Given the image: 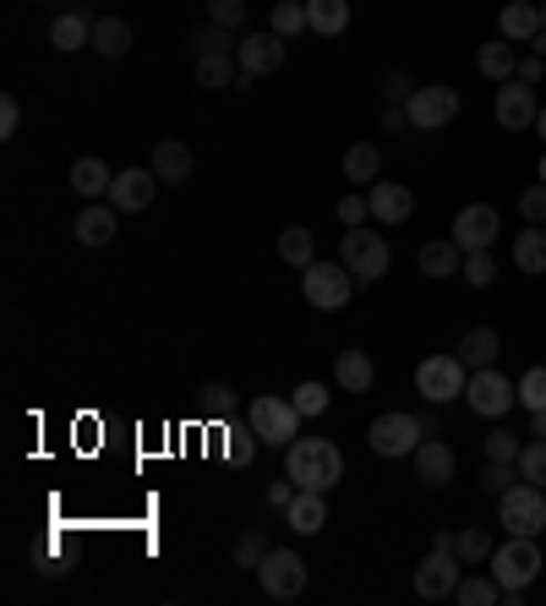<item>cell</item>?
I'll return each instance as SVG.
<instances>
[{
	"label": "cell",
	"instance_id": "obj_37",
	"mask_svg": "<svg viewBox=\"0 0 546 606\" xmlns=\"http://www.w3.org/2000/svg\"><path fill=\"white\" fill-rule=\"evenodd\" d=\"M454 602H459V606H497V602H503V585H497V579H481V574H471V579H459Z\"/></svg>",
	"mask_w": 546,
	"mask_h": 606
},
{
	"label": "cell",
	"instance_id": "obj_12",
	"mask_svg": "<svg viewBox=\"0 0 546 606\" xmlns=\"http://www.w3.org/2000/svg\"><path fill=\"white\" fill-rule=\"evenodd\" d=\"M492 115H497V127H503V132H530V127H536V115H542L536 88H530V82H519V77H508V82L497 88V99H492Z\"/></svg>",
	"mask_w": 546,
	"mask_h": 606
},
{
	"label": "cell",
	"instance_id": "obj_14",
	"mask_svg": "<svg viewBox=\"0 0 546 606\" xmlns=\"http://www.w3.org/2000/svg\"><path fill=\"white\" fill-rule=\"evenodd\" d=\"M497 230H503V219H497V208L492 202H471V208H459L454 213V241H459V252H486L492 241H497Z\"/></svg>",
	"mask_w": 546,
	"mask_h": 606
},
{
	"label": "cell",
	"instance_id": "obj_19",
	"mask_svg": "<svg viewBox=\"0 0 546 606\" xmlns=\"http://www.w3.org/2000/svg\"><path fill=\"white\" fill-rule=\"evenodd\" d=\"M366 202H372V219H383V224H410V213H415V192L400 181H372Z\"/></svg>",
	"mask_w": 546,
	"mask_h": 606
},
{
	"label": "cell",
	"instance_id": "obj_47",
	"mask_svg": "<svg viewBox=\"0 0 546 606\" xmlns=\"http://www.w3.org/2000/svg\"><path fill=\"white\" fill-rule=\"evenodd\" d=\"M514 471H519V465H492V459H486V471L476 475V481H481V492H492V497H503V492L514 486Z\"/></svg>",
	"mask_w": 546,
	"mask_h": 606
},
{
	"label": "cell",
	"instance_id": "obj_54",
	"mask_svg": "<svg viewBox=\"0 0 546 606\" xmlns=\"http://www.w3.org/2000/svg\"><path fill=\"white\" fill-rule=\"evenodd\" d=\"M290 497H295V481H273V486H269L273 508H290Z\"/></svg>",
	"mask_w": 546,
	"mask_h": 606
},
{
	"label": "cell",
	"instance_id": "obj_6",
	"mask_svg": "<svg viewBox=\"0 0 546 606\" xmlns=\"http://www.w3.org/2000/svg\"><path fill=\"white\" fill-rule=\"evenodd\" d=\"M465 383H471V366L454 355H426L415 366V394L426 404H448V400H465Z\"/></svg>",
	"mask_w": 546,
	"mask_h": 606
},
{
	"label": "cell",
	"instance_id": "obj_32",
	"mask_svg": "<svg viewBox=\"0 0 546 606\" xmlns=\"http://www.w3.org/2000/svg\"><path fill=\"white\" fill-rule=\"evenodd\" d=\"M514 269L519 273H546V230L542 224H530V230L514 235Z\"/></svg>",
	"mask_w": 546,
	"mask_h": 606
},
{
	"label": "cell",
	"instance_id": "obj_4",
	"mask_svg": "<svg viewBox=\"0 0 546 606\" xmlns=\"http://www.w3.org/2000/svg\"><path fill=\"white\" fill-rule=\"evenodd\" d=\"M497 525H503L508 536H542L546 531V486L519 475V481L497 497Z\"/></svg>",
	"mask_w": 546,
	"mask_h": 606
},
{
	"label": "cell",
	"instance_id": "obj_13",
	"mask_svg": "<svg viewBox=\"0 0 546 606\" xmlns=\"http://www.w3.org/2000/svg\"><path fill=\"white\" fill-rule=\"evenodd\" d=\"M465 400H471L476 415H508L519 404V383H508L497 366H481V372H471V383H465Z\"/></svg>",
	"mask_w": 546,
	"mask_h": 606
},
{
	"label": "cell",
	"instance_id": "obj_51",
	"mask_svg": "<svg viewBox=\"0 0 546 606\" xmlns=\"http://www.w3.org/2000/svg\"><path fill=\"white\" fill-rule=\"evenodd\" d=\"M514 77L536 88V82H542V77H546V55H536V50H530V55H519V71H514Z\"/></svg>",
	"mask_w": 546,
	"mask_h": 606
},
{
	"label": "cell",
	"instance_id": "obj_31",
	"mask_svg": "<svg viewBox=\"0 0 546 606\" xmlns=\"http://www.w3.org/2000/svg\"><path fill=\"white\" fill-rule=\"evenodd\" d=\"M306 22H312V33L340 39L350 28V0H306Z\"/></svg>",
	"mask_w": 546,
	"mask_h": 606
},
{
	"label": "cell",
	"instance_id": "obj_52",
	"mask_svg": "<svg viewBox=\"0 0 546 606\" xmlns=\"http://www.w3.org/2000/svg\"><path fill=\"white\" fill-rule=\"evenodd\" d=\"M203 410H219V415H224V410H235L230 388H224V383H203Z\"/></svg>",
	"mask_w": 546,
	"mask_h": 606
},
{
	"label": "cell",
	"instance_id": "obj_3",
	"mask_svg": "<svg viewBox=\"0 0 546 606\" xmlns=\"http://www.w3.org/2000/svg\"><path fill=\"white\" fill-rule=\"evenodd\" d=\"M459 579H465V563L454 552V536L443 531V536L432 541V552L421 557V568H415V596L421 602H448L459 590Z\"/></svg>",
	"mask_w": 546,
	"mask_h": 606
},
{
	"label": "cell",
	"instance_id": "obj_44",
	"mask_svg": "<svg viewBox=\"0 0 546 606\" xmlns=\"http://www.w3.org/2000/svg\"><path fill=\"white\" fill-rule=\"evenodd\" d=\"M208 22H219V28H241V22H246V0H208Z\"/></svg>",
	"mask_w": 546,
	"mask_h": 606
},
{
	"label": "cell",
	"instance_id": "obj_35",
	"mask_svg": "<svg viewBox=\"0 0 546 606\" xmlns=\"http://www.w3.org/2000/svg\"><path fill=\"white\" fill-rule=\"evenodd\" d=\"M235 50H241L235 28H219V22H208V28H192V55H235Z\"/></svg>",
	"mask_w": 546,
	"mask_h": 606
},
{
	"label": "cell",
	"instance_id": "obj_2",
	"mask_svg": "<svg viewBox=\"0 0 546 606\" xmlns=\"http://www.w3.org/2000/svg\"><path fill=\"white\" fill-rule=\"evenodd\" d=\"M492 579L503 585V602H525V590L536 585V574L546 568V557H542V546H536V536H508L503 546H492Z\"/></svg>",
	"mask_w": 546,
	"mask_h": 606
},
{
	"label": "cell",
	"instance_id": "obj_49",
	"mask_svg": "<svg viewBox=\"0 0 546 606\" xmlns=\"http://www.w3.org/2000/svg\"><path fill=\"white\" fill-rule=\"evenodd\" d=\"M372 219V202H366V192H350V198L340 202V224L344 230H355V224H366Z\"/></svg>",
	"mask_w": 546,
	"mask_h": 606
},
{
	"label": "cell",
	"instance_id": "obj_11",
	"mask_svg": "<svg viewBox=\"0 0 546 606\" xmlns=\"http://www.w3.org/2000/svg\"><path fill=\"white\" fill-rule=\"evenodd\" d=\"M257 585H263V596H273V602H295L306 590V563L295 552L269 546V557L257 563Z\"/></svg>",
	"mask_w": 546,
	"mask_h": 606
},
{
	"label": "cell",
	"instance_id": "obj_7",
	"mask_svg": "<svg viewBox=\"0 0 546 606\" xmlns=\"http://www.w3.org/2000/svg\"><path fill=\"white\" fill-rule=\"evenodd\" d=\"M340 263L361 284H377L388 263H394V252H388V241L377 235V230H366V224H355V230H344V246H340Z\"/></svg>",
	"mask_w": 546,
	"mask_h": 606
},
{
	"label": "cell",
	"instance_id": "obj_22",
	"mask_svg": "<svg viewBox=\"0 0 546 606\" xmlns=\"http://www.w3.org/2000/svg\"><path fill=\"white\" fill-rule=\"evenodd\" d=\"M148 170H153V175H159L164 186H181V181L192 175V148H186V142H175V137H164V142L153 148Z\"/></svg>",
	"mask_w": 546,
	"mask_h": 606
},
{
	"label": "cell",
	"instance_id": "obj_59",
	"mask_svg": "<svg viewBox=\"0 0 546 606\" xmlns=\"http://www.w3.org/2000/svg\"><path fill=\"white\" fill-rule=\"evenodd\" d=\"M542 28H546V0H542Z\"/></svg>",
	"mask_w": 546,
	"mask_h": 606
},
{
	"label": "cell",
	"instance_id": "obj_5",
	"mask_svg": "<svg viewBox=\"0 0 546 606\" xmlns=\"http://www.w3.org/2000/svg\"><path fill=\"white\" fill-rule=\"evenodd\" d=\"M421 437H432V432H426V421L410 415V410H388V415H377V421L366 426V443H372V454H383V459H405V454H415Z\"/></svg>",
	"mask_w": 546,
	"mask_h": 606
},
{
	"label": "cell",
	"instance_id": "obj_43",
	"mask_svg": "<svg viewBox=\"0 0 546 606\" xmlns=\"http://www.w3.org/2000/svg\"><path fill=\"white\" fill-rule=\"evenodd\" d=\"M263 557H269V541L257 536V531H246V536L235 541V568H246V574H252Z\"/></svg>",
	"mask_w": 546,
	"mask_h": 606
},
{
	"label": "cell",
	"instance_id": "obj_60",
	"mask_svg": "<svg viewBox=\"0 0 546 606\" xmlns=\"http://www.w3.org/2000/svg\"><path fill=\"white\" fill-rule=\"evenodd\" d=\"M28 6H44V0H28Z\"/></svg>",
	"mask_w": 546,
	"mask_h": 606
},
{
	"label": "cell",
	"instance_id": "obj_21",
	"mask_svg": "<svg viewBox=\"0 0 546 606\" xmlns=\"http://www.w3.org/2000/svg\"><path fill=\"white\" fill-rule=\"evenodd\" d=\"M497 33H503L508 44H530V39L542 33V6H530V0H508V6L497 11Z\"/></svg>",
	"mask_w": 546,
	"mask_h": 606
},
{
	"label": "cell",
	"instance_id": "obj_1",
	"mask_svg": "<svg viewBox=\"0 0 546 606\" xmlns=\"http://www.w3.org/2000/svg\"><path fill=\"white\" fill-rule=\"evenodd\" d=\"M284 475H290L301 492H334L344 481L340 443H328V437H295V443L284 448Z\"/></svg>",
	"mask_w": 546,
	"mask_h": 606
},
{
	"label": "cell",
	"instance_id": "obj_29",
	"mask_svg": "<svg viewBox=\"0 0 546 606\" xmlns=\"http://www.w3.org/2000/svg\"><path fill=\"white\" fill-rule=\"evenodd\" d=\"M50 44H55V50H93V22H88V17H82V11H67V17H55V22H50Z\"/></svg>",
	"mask_w": 546,
	"mask_h": 606
},
{
	"label": "cell",
	"instance_id": "obj_56",
	"mask_svg": "<svg viewBox=\"0 0 546 606\" xmlns=\"http://www.w3.org/2000/svg\"><path fill=\"white\" fill-rule=\"evenodd\" d=\"M530 50H536V55H546V28L536 33V39H530Z\"/></svg>",
	"mask_w": 546,
	"mask_h": 606
},
{
	"label": "cell",
	"instance_id": "obj_46",
	"mask_svg": "<svg viewBox=\"0 0 546 606\" xmlns=\"http://www.w3.org/2000/svg\"><path fill=\"white\" fill-rule=\"evenodd\" d=\"M295 410H301L306 421L323 415V410H328V388H323V383H301V388H295Z\"/></svg>",
	"mask_w": 546,
	"mask_h": 606
},
{
	"label": "cell",
	"instance_id": "obj_23",
	"mask_svg": "<svg viewBox=\"0 0 546 606\" xmlns=\"http://www.w3.org/2000/svg\"><path fill=\"white\" fill-rule=\"evenodd\" d=\"M334 383H340L344 394H366V388L377 383L372 355H366V350H340V355H334Z\"/></svg>",
	"mask_w": 546,
	"mask_h": 606
},
{
	"label": "cell",
	"instance_id": "obj_9",
	"mask_svg": "<svg viewBox=\"0 0 546 606\" xmlns=\"http://www.w3.org/2000/svg\"><path fill=\"white\" fill-rule=\"evenodd\" d=\"M301 290H306V306L344 312L350 295H355V273L344 269V263H312V269H301Z\"/></svg>",
	"mask_w": 546,
	"mask_h": 606
},
{
	"label": "cell",
	"instance_id": "obj_24",
	"mask_svg": "<svg viewBox=\"0 0 546 606\" xmlns=\"http://www.w3.org/2000/svg\"><path fill=\"white\" fill-rule=\"evenodd\" d=\"M127 50H132V22H127V17H99V22H93V55L121 61Z\"/></svg>",
	"mask_w": 546,
	"mask_h": 606
},
{
	"label": "cell",
	"instance_id": "obj_53",
	"mask_svg": "<svg viewBox=\"0 0 546 606\" xmlns=\"http://www.w3.org/2000/svg\"><path fill=\"white\" fill-rule=\"evenodd\" d=\"M410 127V110L405 104H388V110H383V132H405Z\"/></svg>",
	"mask_w": 546,
	"mask_h": 606
},
{
	"label": "cell",
	"instance_id": "obj_55",
	"mask_svg": "<svg viewBox=\"0 0 546 606\" xmlns=\"http://www.w3.org/2000/svg\"><path fill=\"white\" fill-rule=\"evenodd\" d=\"M530 437H546V410H530Z\"/></svg>",
	"mask_w": 546,
	"mask_h": 606
},
{
	"label": "cell",
	"instance_id": "obj_17",
	"mask_svg": "<svg viewBox=\"0 0 546 606\" xmlns=\"http://www.w3.org/2000/svg\"><path fill=\"white\" fill-rule=\"evenodd\" d=\"M410 459H415V481H426V486H448L454 471H459V459H454V448L443 437H421V448Z\"/></svg>",
	"mask_w": 546,
	"mask_h": 606
},
{
	"label": "cell",
	"instance_id": "obj_36",
	"mask_svg": "<svg viewBox=\"0 0 546 606\" xmlns=\"http://www.w3.org/2000/svg\"><path fill=\"white\" fill-rule=\"evenodd\" d=\"M269 28L279 33V39H295V33H306V28H312V22H306V0H273Z\"/></svg>",
	"mask_w": 546,
	"mask_h": 606
},
{
	"label": "cell",
	"instance_id": "obj_58",
	"mask_svg": "<svg viewBox=\"0 0 546 606\" xmlns=\"http://www.w3.org/2000/svg\"><path fill=\"white\" fill-rule=\"evenodd\" d=\"M536 175H542V186H546V153H542V164H536Z\"/></svg>",
	"mask_w": 546,
	"mask_h": 606
},
{
	"label": "cell",
	"instance_id": "obj_57",
	"mask_svg": "<svg viewBox=\"0 0 546 606\" xmlns=\"http://www.w3.org/2000/svg\"><path fill=\"white\" fill-rule=\"evenodd\" d=\"M536 132H542V142H546V104H542V115H536Z\"/></svg>",
	"mask_w": 546,
	"mask_h": 606
},
{
	"label": "cell",
	"instance_id": "obj_30",
	"mask_svg": "<svg viewBox=\"0 0 546 606\" xmlns=\"http://www.w3.org/2000/svg\"><path fill=\"white\" fill-rule=\"evenodd\" d=\"M497 355H503V339H497V329H471V334L459 339V361H465L471 372H481V366H497Z\"/></svg>",
	"mask_w": 546,
	"mask_h": 606
},
{
	"label": "cell",
	"instance_id": "obj_15",
	"mask_svg": "<svg viewBox=\"0 0 546 606\" xmlns=\"http://www.w3.org/2000/svg\"><path fill=\"white\" fill-rule=\"evenodd\" d=\"M284 44H290V39H279L273 28L269 33H246L241 50H235V61H241V71H252V77H273V71L284 67V55H290Z\"/></svg>",
	"mask_w": 546,
	"mask_h": 606
},
{
	"label": "cell",
	"instance_id": "obj_50",
	"mask_svg": "<svg viewBox=\"0 0 546 606\" xmlns=\"http://www.w3.org/2000/svg\"><path fill=\"white\" fill-rule=\"evenodd\" d=\"M17 132H22V104L6 93V99H0V137H17Z\"/></svg>",
	"mask_w": 546,
	"mask_h": 606
},
{
	"label": "cell",
	"instance_id": "obj_26",
	"mask_svg": "<svg viewBox=\"0 0 546 606\" xmlns=\"http://www.w3.org/2000/svg\"><path fill=\"white\" fill-rule=\"evenodd\" d=\"M465 269V252H459V241L448 235V241H426L421 246V273L426 279H454V273Z\"/></svg>",
	"mask_w": 546,
	"mask_h": 606
},
{
	"label": "cell",
	"instance_id": "obj_8",
	"mask_svg": "<svg viewBox=\"0 0 546 606\" xmlns=\"http://www.w3.org/2000/svg\"><path fill=\"white\" fill-rule=\"evenodd\" d=\"M301 410L295 400H279V394H263V400H252V437L257 443H269V448H290L295 437H301Z\"/></svg>",
	"mask_w": 546,
	"mask_h": 606
},
{
	"label": "cell",
	"instance_id": "obj_25",
	"mask_svg": "<svg viewBox=\"0 0 546 606\" xmlns=\"http://www.w3.org/2000/svg\"><path fill=\"white\" fill-rule=\"evenodd\" d=\"M476 67H481V77H492V82H508V77L519 71V44H508V39L497 33L492 44L476 50Z\"/></svg>",
	"mask_w": 546,
	"mask_h": 606
},
{
	"label": "cell",
	"instance_id": "obj_34",
	"mask_svg": "<svg viewBox=\"0 0 546 606\" xmlns=\"http://www.w3.org/2000/svg\"><path fill=\"white\" fill-rule=\"evenodd\" d=\"M279 257H284L290 269H312V263H317V241H312V230L290 224V230L279 235Z\"/></svg>",
	"mask_w": 546,
	"mask_h": 606
},
{
	"label": "cell",
	"instance_id": "obj_10",
	"mask_svg": "<svg viewBox=\"0 0 546 606\" xmlns=\"http://www.w3.org/2000/svg\"><path fill=\"white\" fill-rule=\"evenodd\" d=\"M410 127L415 132H443L454 115H459V88H448V82H421L415 93H410Z\"/></svg>",
	"mask_w": 546,
	"mask_h": 606
},
{
	"label": "cell",
	"instance_id": "obj_40",
	"mask_svg": "<svg viewBox=\"0 0 546 606\" xmlns=\"http://www.w3.org/2000/svg\"><path fill=\"white\" fill-rule=\"evenodd\" d=\"M519 475L536 481V486H546V437H530V443L519 448Z\"/></svg>",
	"mask_w": 546,
	"mask_h": 606
},
{
	"label": "cell",
	"instance_id": "obj_28",
	"mask_svg": "<svg viewBox=\"0 0 546 606\" xmlns=\"http://www.w3.org/2000/svg\"><path fill=\"white\" fill-rule=\"evenodd\" d=\"M110 181H115V170L104 159H77L71 164V192L77 198H110Z\"/></svg>",
	"mask_w": 546,
	"mask_h": 606
},
{
	"label": "cell",
	"instance_id": "obj_42",
	"mask_svg": "<svg viewBox=\"0 0 546 606\" xmlns=\"http://www.w3.org/2000/svg\"><path fill=\"white\" fill-rule=\"evenodd\" d=\"M519 404H525V410H546V366H530V372L519 377Z\"/></svg>",
	"mask_w": 546,
	"mask_h": 606
},
{
	"label": "cell",
	"instance_id": "obj_27",
	"mask_svg": "<svg viewBox=\"0 0 546 606\" xmlns=\"http://www.w3.org/2000/svg\"><path fill=\"white\" fill-rule=\"evenodd\" d=\"M344 181H355V186L383 181V153H377L372 142H350V148H344Z\"/></svg>",
	"mask_w": 546,
	"mask_h": 606
},
{
	"label": "cell",
	"instance_id": "obj_39",
	"mask_svg": "<svg viewBox=\"0 0 546 606\" xmlns=\"http://www.w3.org/2000/svg\"><path fill=\"white\" fill-rule=\"evenodd\" d=\"M465 279H471V290H486L492 279H497V257H492V246L486 252H465Z\"/></svg>",
	"mask_w": 546,
	"mask_h": 606
},
{
	"label": "cell",
	"instance_id": "obj_38",
	"mask_svg": "<svg viewBox=\"0 0 546 606\" xmlns=\"http://www.w3.org/2000/svg\"><path fill=\"white\" fill-rule=\"evenodd\" d=\"M454 552H459V563H465V568H471V563H486V557H492V536L471 525V531H459V536H454Z\"/></svg>",
	"mask_w": 546,
	"mask_h": 606
},
{
	"label": "cell",
	"instance_id": "obj_18",
	"mask_svg": "<svg viewBox=\"0 0 546 606\" xmlns=\"http://www.w3.org/2000/svg\"><path fill=\"white\" fill-rule=\"evenodd\" d=\"M71 230H77V246H110L115 230H121V208H115V202H93V208L77 213Z\"/></svg>",
	"mask_w": 546,
	"mask_h": 606
},
{
	"label": "cell",
	"instance_id": "obj_33",
	"mask_svg": "<svg viewBox=\"0 0 546 606\" xmlns=\"http://www.w3.org/2000/svg\"><path fill=\"white\" fill-rule=\"evenodd\" d=\"M235 77H241L235 55H198V88L219 93V88H235Z\"/></svg>",
	"mask_w": 546,
	"mask_h": 606
},
{
	"label": "cell",
	"instance_id": "obj_45",
	"mask_svg": "<svg viewBox=\"0 0 546 606\" xmlns=\"http://www.w3.org/2000/svg\"><path fill=\"white\" fill-rule=\"evenodd\" d=\"M377 88H383V99H388V104H410V93H415L421 82H415L410 71H388V77H383Z\"/></svg>",
	"mask_w": 546,
	"mask_h": 606
},
{
	"label": "cell",
	"instance_id": "obj_48",
	"mask_svg": "<svg viewBox=\"0 0 546 606\" xmlns=\"http://www.w3.org/2000/svg\"><path fill=\"white\" fill-rule=\"evenodd\" d=\"M519 219H530V224H542V230H546V186H542V181L519 192Z\"/></svg>",
	"mask_w": 546,
	"mask_h": 606
},
{
	"label": "cell",
	"instance_id": "obj_41",
	"mask_svg": "<svg viewBox=\"0 0 546 606\" xmlns=\"http://www.w3.org/2000/svg\"><path fill=\"white\" fill-rule=\"evenodd\" d=\"M519 448H525V443H519L514 432H486V459H492V465H519Z\"/></svg>",
	"mask_w": 546,
	"mask_h": 606
},
{
	"label": "cell",
	"instance_id": "obj_20",
	"mask_svg": "<svg viewBox=\"0 0 546 606\" xmlns=\"http://www.w3.org/2000/svg\"><path fill=\"white\" fill-rule=\"evenodd\" d=\"M284 525H290L295 536H317V531L328 525V492H301V486H295V497H290V508H284Z\"/></svg>",
	"mask_w": 546,
	"mask_h": 606
},
{
	"label": "cell",
	"instance_id": "obj_16",
	"mask_svg": "<svg viewBox=\"0 0 546 606\" xmlns=\"http://www.w3.org/2000/svg\"><path fill=\"white\" fill-rule=\"evenodd\" d=\"M159 198V175L153 170H121L115 181H110V202L121 208V213H148Z\"/></svg>",
	"mask_w": 546,
	"mask_h": 606
}]
</instances>
